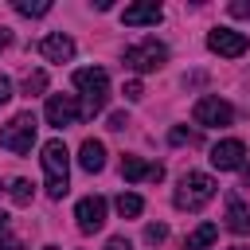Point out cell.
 Instances as JSON below:
<instances>
[{"instance_id":"1","label":"cell","mask_w":250,"mask_h":250,"mask_svg":"<svg viewBox=\"0 0 250 250\" xmlns=\"http://www.w3.org/2000/svg\"><path fill=\"white\" fill-rule=\"evenodd\" d=\"M39 160H43V176H47V195L51 199H62L66 188H70V152H66V145L59 137L47 141Z\"/></svg>"},{"instance_id":"2","label":"cell","mask_w":250,"mask_h":250,"mask_svg":"<svg viewBox=\"0 0 250 250\" xmlns=\"http://www.w3.org/2000/svg\"><path fill=\"white\" fill-rule=\"evenodd\" d=\"M215 199V180L207 176V172H184L180 176V188H176V195H172V203L180 207V211H199V207H207Z\"/></svg>"},{"instance_id":"3","label":"cell","mask_w":250,"mask_h":250,"mask_svg":"<svg viewBox=\"0 0 250 250\" xmlns=\"http://www.w3.org/2000/svg\"><path fill=\"white\" fill-rule=\"evenodd\" d=\"M74 86L86 94V105H82V117H94L105 109V98H109V74L102 66H82L74 70Z\"/></svg>"},{"instance_id":"4","label":"cell","mask_w":250,"mask_h":250,"mask_svg":"<svg viewBox=\"0 0 250 250\" xmlns=\"http://www.w3.org/2000/svg\"><path fill=\"white\" fill-rule=\"evenodd\" d=\"M35 113L31 109H23V113H16L4 129H0V148H8V152H16V156H23V152H31V145H35Z\"/></svg>"},{"instance_id":"5","label":"cell","mask_w":250,"mask_h":250,"mask_svg":"<svg viewBox=\"0 0 250 250\" xmlns=\"http://www.w3.org/2000/svg\"><path fill=\"white\" fill-rule=\"evenodd\" d=\"M168 62V47L156 43V39H141L133 47H125V66L137 70V74H148V70H160Z\"/></svg>"},{"instance_id":"6","label":"cell","mask_w":250,"mask_h":250,"mask_svg":"<svg viewBox=\"0 0 250 250\" xmlns=\"http://www.w3.org/2000/svg\"><path fill=\"white\" fill-rule=\"evenodd\" d=\"M191 117H195V125H203V129H219V125H230V121H234V105H230L227 98H219V94H207V98L195 102Z\"/></svg>"},{"instance_id":"7","label":"cell","mask_w":250,"mask_h":250,"mask_svg":"<svg viewBox=\"0 0 250 250\" xmlns=\"http://www.w3.org/2000/svg\"><path fill=\"white\" fill-rule=\"evenodd\" d=\"M207 47H211L215 55H223V59H238V55H246L250 39H246L242 31H234V27H211V31H207Z\"/></svg>"},{"instance_id":"8","label":"cell","mask_w":250,"mask_h":250,"mask_svg":"<svg viewBox=\"0 0 250 250\" xmlns=\"http://www.w3.org/2000/svg\"><path fill=\"white\" fill-rule=\"evenodd\" d=\"M43 113H47V125H59V129H66V125H74V121H82V105H78V98H74V94H51Z\"/></svg>"},{"instance_id":"9","label":"cell","mask_w":250,"mask_h":250,"mask_svg":"<svg viewBox=\"0 0 250 250\" xmlns=\"http://www.w3.org/2000/svg\"><path fill=\"white\" fill-rule=\"evenodd\" d=\"M105 199L102 195H86V199H78V207H74V219H78V230H102V223H105Z\"/></svg>"},{"instance_id":"10","label":"cell","mask_w":250,"mask_h":250,"mask_svg":"<svg viewBox=\"0 0 250 250\" xmlns=\"http://www.w3.org/2000/svg\"><path fill=\"white\" fill-rule=\"evenodd\" d=\"M242 156H246V145H242L238 137H227V141H219V145L211 148V164H215L219 172H234V168H242Z\"/></svg>"},{"instance_id":"11","label":"cell","mask_w":250,"mask_h":250,"mask_svg":"<svg viewBox=\"0 0 250 250\" xmlns=\"http://www.w3.org/2000/svg\"><path fill=\"white\" fill-rule=\"evenodd\" d=\"M39 55H43L47 62H70V59H74V39L62 35V31H51V35L39 39Z\"/></svg>"},{"instance_id":"12","label":"cell","mask_w":250,"mask_h":250,"mask_svg":"<svg viewBox=\"0 0 250 250\" xmlns=\"http://www.w3.org/2000/svg\"><path fill=\"white\" fill-rule=\"evenodd\" d=\"M121 176H125L129 184H141V180L160 184V180H164V164H145L141 156H125V160H121Z\"/></svg>"},{"instance_id":"13","label":"cell","mask_w":250,"mask_h":250,"mask_svg":"<svg viewBox=\"0 0 250 250\" xmlns=\"http://www.w3.org/2000/svg\"><path fill=\"white\" fill-rule=\"evenodd\" d=\"M164 20V8L160 4H129L121 12V23L125 27H156Z\"/></svg>"},{"instance_id":"14","label":"cell","mask_w":250,"mask_h":250,"mask_svg":"<svg viewBox=\"0 0 250 250\" xmlns=\"http://www.w3.org/2000/svg\"><path fill=\"white\" fill-rule=\"evenodd\" d=\"M78 164H82L86 172H102V168H105V145L94 141V137H86L82 148H78Z\"/></svg>"},{"instance_id":"15","label":"cell","mask_w":250,"mask_h":250,"mask_svg":"<svg viewBox=\"0 0 250 250\" xmlns=\"http://www.w3.org/2000/svg\"><path fill=\"white\" fill-rule=\"evenodd\" d=\"M227 227H230L234 234H250V207H246L238 195L227 199Z\"/></svg>"},{"instance_id":"16","label":"cell","mask_w":250,"mask_h":250,"mask_svg":"<svg viewBox=\"0 0 250 250\" xmlns=\"http://www.w3.org/2000/svg\"><path fill=\"white\" fill-rule=\"evenodd\" d=\"M215 238H219V227H215V223H199V227L188 234V250H207Z\"/></svg>"},{"instance_id":"17","label":"cell","mask_w":250,"mask_h":250,"mask_svg":"<svg viewBox=\"0 0 250 250\" xmlns=\"http://www.w3.org/2000/svg\"><path fill=\"white\" fill-rule=\"evenodd\" d=\"M141 211H145V199L141 195H133V191H121L117 195V215L121 219H137Z\"/></svg>"},{"instance_id":"18","label":"cell","mask_w":250,"mask_h":250,"mask_svg":"<svg viewBox=\"0 0 250 250\" xmlns=\"http://www.w3.org/2000/svg\"><path fill=\"white\" fill-rule=\"evenodd\" d=\"M16 12L20 16H47L51 12V0H16Z\"/></svg>"},{"instance_id":"19","label":"cell","mask_w":250,"mask_h":250,"mask_svg":"<svg viewBox=\"0 0 250 250\" xmlns=\"http://www.w3.org/2000/svg\"><path fill=\"white\" fill-rule=\"evenodd\" d=\"M12 203H20V207H27L31 203V180H12Z\"/></svg>"},{"instance_id":"20","label":"cell","mask_w":250,"mask_h":250,"mask_svg":"<svg viewBox=\"0 0 250 250\" xmlns=\"http://www.w3.org/2000/svg\"><path fill=\"white\" fill-rule=\"evenodd\" d=\"M43 90H47V74L43 70H31L23 78V94H43Z\"/></svg>"},{"instance_id":"21","label":"cell","mask_w":250,"mask_h":250,"mask_svg":"<svg viewBox=\"0 0 250 250\" xmlns=\"http://www.w3.org/2000/svg\"><path fill=\"white\" fill-rule=\"evenodd\" d=\"M164 238H168V227H164V223H148V227H145V242H148V246H160Z\"/></svg>"},{"instance_id":"22","label":"cell","mask_w":250,"mask_h":250,"mask_svg":"<svg viewBox=\"0 0 250 250\" xmlns=\"http://www.w3.org/2000/svg\"><path fill=\"white\" fill-rule=\"evenodd\" d=\"M125 98H129V102H141V98H145V86H141L137 78H133V82H125Z\"/></svg>"},{"instance_id":"23","label":"cell","mask_w":250,"mask_h":250,"mask_svg":"<svg viewBox=\"0 0 250 250\" xmlns=\"http://www.w3.org/2000/svg\"><path fill=\"white\" fill-rule=\"evenodd\" d=\"M172 145H195V133H188V129H172Z\"/></svg>"},{"instance_id":"24","label":"cell","mask_w":250,"mask_h":250,"mask_svg":"<svg viewBox=\"0 0 250 250\" xmlns=\"http://www.w3.org/2000/svg\"><path fill=\"white\" fill-rule=\"evenodd\" d=\"M105 250H133V242H129L125 234H113V238L105 242Z\"/></svg>"},{"instance_id":"25","label":"cell","mask_w":250,"mask_h":250,"mask_svg":"<svg viewBox=\"0 0 250 250\" xmlns=\"http://www.w3.org/2000/svg\"><path fill=\"white\" fill-rule=\"evenodd\" d=\"M0 250H23V242L16 234H0Z\"/></svg>"},{"instance_id":"26","label":"cell","mask_w":250,"mask_h":250,"mask_svg":"<svg viewBox=\"0 0 250 250\" xmlns=\"http://www.w3.org/2000/svg\"><path fill=\"white\" fill-rule=\"evenodd\" d=\"M230 16H242V20H250V4H246V0H234V4H230Z\"/></svg>"},{"instance_id":"27","label":"cell","mask_w":250,"mask_h":250,"mask_svg":"<svg viewBox=\"0 0 250 250\" xmlns=\"http://www.w3.org/2000/svg\"><path fill=\"white\" fill-rule=\"evenodd\" d=\"M8 102H12V82L0 74V105H8Z\"/></svg>"},{"instance_id":"28","label":"cell","mask_w":250,"mask_h":250,"mask_svg":"<svg viewBox=\"0 0 250 250\" xmlns=\"http://www.w3.org/2000/svg\"><path fill=\"white\" fill-rule=\"evenodd\" d=\"M125 125H129L125 113H109V129H125Z\"/></svg>"},{"instance_id":"29","label":"cell","mask_w":250,"mask_h":250,"mask_svg":"<svg viewBox=\"0 0 250 250\" xmlns=\"http://www.w3.org/2000/svg\"><path fill=\"white\" fill-rule=\"evenodd\" d=\"M8 39H12V35H8V27H0V51L8 47Z\"/></svg>"},{"instance_id":"30","label":"cell","mask_w":250,"mask_h":250,"mask_svg":"<svg viewBox=\"0 0 250 250\" xmlns=\"http://www.w3.org/2000/svg\"><path fill=\"white\" fill-rule=\"evenodd\" d=\"M4 227H8V215H4V211H0V234H4Z\"/></svg>"},{"instance_id":"31","label":"cell","mask_w":250,"mask_h":250,"mask_svg":"<svg viewBox=\"0 0 250 250\" xmlns=\"http://www.w3.org/2000/svg\"><path fill=\"white\" fill-rule=\"evenodd\" d=\"M242 184H246V188H250V168H246V172H242Z\"/></svg>"},{"instance_id":"32","label":"cell","mask_w":250,"mask_h":250,"mask_svg":"<svg viewBox=\"0 0 250 250\" xmlns=\"http://www.w3.org/2000/svg\"><path fill=\"white\" fill-rule=\"evenodd\" d=\"M43 250H59V246H43Z\"/></svg>"},{"instance_id":"33","label":"cell","mask_w":250,"mask_h":250,"mask_svg":"<svg viewBox=\"0 0 250 250\" xmlns=\"http://www.w3.org/2000/svg\"><path fill=\"white\" fill-rule=\"evenodd\" d=\"M230 250H242V246H230Z\"/></svg>"}]
</instances>
